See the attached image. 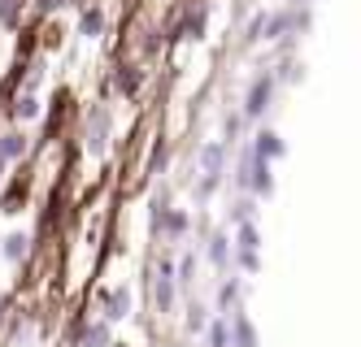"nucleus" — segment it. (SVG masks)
I'll return each mask as SVG.
<instances>
[{
    "label": "nucleus",
    "mask_w": 361,
    "mask_h": 347,
    "mask_svg": "<svg viewBox=\"0 0 361 347\" xmlns=\"http://www.w3.org/2000/svg\"><path fill=\"white\" fill-rule=\"evenodd\" d=\"M174 296H178V274H174L170 260H161L157 265V278H152V300H157L161 313H170L174 308Z\"/></svg>",
    "instance_id": "f257e3e1"
},
{
    "label": "nucleus",
    "mask_w": 361,
    "mask_h": 347,
    "mask_svg": "<svg viewBox=\"0 0 361 347\" xmlns=\"http://www.w3.org/2000/svg\"><path fill=\"white\" fill-rule=\"evenodd\" d=\"M100 308H105V322H126L131 317V291L126 286H109V291H100Z\"/></svg>",
    "instance_id": "f03ea898"
},
{
    "label": "nucleus",
    "mask_w": 361,
    "mask_h": 347,
    "mask_svg": "<svg viewBox=\"0 0 361 347\" xmlns=\"http://www.w3.org/2000/svg\"><path fill=\"white\" fill-rule=\"evenodd\" d=\"M27 256H31V234L27 230H13V234L0 239V260L5 265H22Z\"/></svg>",
    "instance_id": "7ed1b4c3"
},
{
    "label": "nucleus",
    "mask_w": 361,
    "mask_h": 347,
    "mask_svg": "<svg viewBox=\"0 0 361 347\" xmlns=\"http://www.w3.org/2000/svg\"><path fill=\"white\" fill-rule=\"evenodd\" d=\"M79 347H114V326L100 317V322H87L79 334Z\"/></svg>",
    "instance_id": "20e7f679"
},
{
    "label": "nucleus",
    "mask_w": 361,
    "mask_h": 347,
    "mask_svg": "<svg viewBox=\"0 0 361 347\" xmlns=\"http://www.w3.org/2000/svg\"><path fill=\"white\" fill-rule=\"evenodd\" d=\"M27 148H31V139L22 135V130H9V135H0V161H22L27 156Z\"/></svg>",
    "instance_id": "39448f33"
},
{
    "label": "nucleus",
    "mask_w": 361,
    "mask_h": 347,
    "mask_svg": "<svg viewBox=\"0 0 361 347\" xmlns=\"http://www.w3.org/2000/svg\"><path fill=\"white\" fill-rule=\"evenodd\" d=\"M231 347H257V326L248 322L244 313L231 317Z\"/></svg>",
    "instance_id": "423d86ee"
},
{
    "label": "nucleus",
    "mask_w": 361,
    "mask_h": 347,
    "mask_svg": "<svg viewBox=\"0 0 361 347\" xmlns=\"http://www.w3.org/2000/svg\"><path fill=\"white\" fill-rule=\"evenodd\" d=\"M270 87H274L270 78H257V83L248 87V104H244V113H248V118H257V113L266 109V100H270Z\"/></svg>",
    "instance_id": "0eeeda50"
},
{
    "label": "nucleus",
    "mask_w": 361,
    "mask_h": 347,
    "mask_svg": "<svg viewBox=\"0 0 361 347\" xmlns=\"http://www.w3.org/2000/svg\"><path fill=\"white\" fill-rule=\"evenodd\" d=\"M222 156H226L222 144H209L200 152V165H204V178H209V182H218V174H222Z\"/></svg>",
    "instance_id": "6e6552de"
},
{
    "label": "nucleus",
    "mask_w": 361,
    "mask_h": 347,
    "mask_svg": "<svg viewBox=\"0 0 361 347\" xmlns=\"http://www.w3.org/2000/svg\"><path fill=\"white\" fill-rule=\"evenodd\" d=\"M204 347H231V322L226 317H214L209 330H204Z\"/></svg>",
    "instance_id": "1a4fd4ad"
},
{
    "label": "nucleus",
    "mask_w": 361,
    "mask_h": 347,
    "mask_svg": "<svg viewBox=\"0 0 361 347\" xmlns=\"http://www.w3.org/2000/svg\"><path fill=\"white\" fill-rule=\"evenodd\" d=\"M157 230H166L170 239H183V234H188V213H183V208H166V217H161Z\"/></svg>",
    "instance_id": "9d476101"
},
{
    "label": "nucleus",
    "mask_w": 361,
    "mask_h": 347,
    "mask_svg": "<svg viewBox=\"0 0 361 347\" xmlns=\"http://www.w3.org/2000/svg\"><path fill=\"white\" fill-rule=\"evenodd\" d=\"M252 152L262 156V161H274V156H283V144H279L274 130H262V135H257V148H252Z\"/></svg>",
    "instance_id": "9b49d317"
},
{
    "label": "nucleus",
    "mask_w": 361,
    "mask_h": 347,
    "mask_svg": "<svg viewBox=\"0 0 361 347\" xmlns=\"http://www.w3.org/2000/svg\"><path fill=\"white\" fill-rule=\"evenodd\" d=\"M209 260H214V270H226V265H231V239L226 234L209 239Z\"/></svg>",
    "instance_id": "f8f14e48"
},
{
    "label": "nucleus",
    "mask_w": 361,
    "mask_h": 347,
    "mask_svg": "<svg viewBox=\"0 0 361 347\" xmlns=\"http://www.w3.org/2000/svg\"><path fill=\"white\" fill-rule=\"evenodd\" d=\"M188 330H192V334H204V330H209V317H204V308H200V304H192V308H188Z\"/></svg>",
    "instance_id": "ddd939ff"
},
{
    "label": "nucleus",
    "mask_w": 361,
    "mask_h": 347,
    "mask_svg": "<svg viewBox=\"0 0 361 347\" xmlns=\"http://www.w3.org/2000/svg\"><path fill=\"white\" fill-rule=\"evenodd\" d=\"M35 113H39V100H35L31 92H27V96H22L18 104H13V118H22V122H27V118H35Z\"/></svg>",
    "instance_id": "4468645a"
},
{
    "label": "nucleus",
    "mask_w": 361,
    "mask_h": 347,
    "mask_svg": "<svg viewBox=\"0 0 361 347\" xmlns=\"http://www.w3.org/2000/svg\"><path fill=\"white\" fill-rule=\"evenodd\" d=\"M79 26H83V35H100V26H105V13H100V9H87Z\"/></svg>",
    "instance_id": "2eb2a0df"
},
{
    "label": "nucleus",
    "mask_w": 361,
    "mask_h": 347,
    "mask_svg": "<svg viewBox=\"0 0 361 347\" xmlns=\"http://www.w3.org/2000/svg\"><path fill=\"white\" fill-rule=\"evenodd\" d=\"M92 148H96V152L105 148V109H100V113H96V122H92Z\"/></svg>",
    "instance_id": "dca6fc26"
},
{
    "label": "nucleus",
    "mask_w": 361,
    "mask_h": 347,
    "mask_svg": "<svg viewBox=\"0 0 361 347\" xmlns=\"http://www.w3.org/2000/svg\"><path fill=\"white\" fill-rule=\"evenodd\" d=\"M174 274H178V286H188V282H192V274H196V256H183Z\"/></svg>",
    "instance_id": "f3484780"
},
{
    "label": "nucleus",
    "mask_w": 361,
    "mask_h": 347,
    "mask_svg": "<svg viewBox=\"0 0 361 347\" xmlns=\"http://www.w3.org/2000/svg\"><path fill=\"white\" fill-rule=\"evenodd\" d=\"M235 296H240V286H235V282H222V291H218V304H222V308H231V304H235Z\"/></svg>",
    "instance_id": "a211bd4d"
},
{
    "label": "nucleus",
    "mask_w": 361,
    "mask_h": 347,
    "mask_svg": "<svg viewBox=\"0 0 361 347\" xmlns=\"http://www.w3.org/2000/svg\"><path fill=\"white\" fill-rule=\"evenodd\" d=\"M18 13V0H0V22H13Z\"/></svg>",
    "instance_id": "6ab92c4d"
},
{
    "label": "nucleus",
    "mask_w": 361,
    "mask_h": 347,
    "mask_svg": "<svg viewBox=\"0 0 361 347\" xmlns=\"http://www.w3.org/2000/svg\"><path fill=\"white\" fill-rule=\"evenodd\" d=\"M118 83H122V92H135V87H140V78H135V74H122Z\"/></svg>",
    "instance_id": "aec40b11"
},
{
    "label": "nucleus",
    "mask_w": 361,
    "mask_h": 347,
    "mask_svg": "<svg viewBox=\"0 0 361 347\" xmlns=\"http://www.w3.org/2000/svg\"><path fill=\"white\" fill-rule=\"evenodd\" d=\"M5 317H9V291H0V326H5Z\"/></svg>",
    "instance_id": "412c9836"
}]
</instances>
